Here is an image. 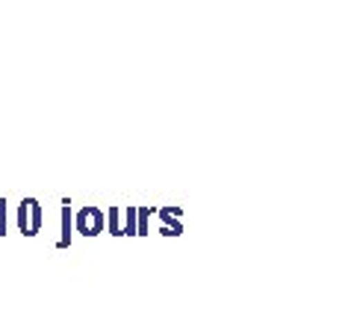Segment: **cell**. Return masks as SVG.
I'll return each mask as SVG.
<instances>
[{"label":"cell","instance_id":"1","mask_svg":"<svg viewBox=\"0 0 354 319\" xmlns=\"http://www.w3.org/2000/svg\"><path fill=\"white\" fill-rule=\"evenodd\" d=\"M74 230L80 237H97L106 230V213L101 207H80L74 213Z\"/></svg>","mask_w":354,"mask_h":319},{"label":"cell","instance_id":"2","mask_svg":"<svg viewBox=\"0 0 354 319\" xmlns=\"http://www.w3.org/2000/svg\"><path fill=\"white\" fill-rule=\"evenodd\" d=\"M18 230L24 237H36L41 230V222H44V213H41V204L36 198H24V201L18 204Z\"/></svg>","mask_w":354,"mask_h":319},{"label":"cell","instance_id":"3","mask_svg":"<svg viewBox=\"0 0 354 319\" xmlns=\"http://www.w3.org/2000/svg\"><path fill=\"white\" fill-rule=\"evenodd\" d=\"M153 216L160 219V234L162 237H180L183 234V210L180 207H157Z\"/></svg>","mask_w":354,"mask_h":319},{"label":"cell","instance_id":"4","mask_svg":"<svg viewBox=\"0 0 354 319\" xmlns=\"http://www.w3.org/2000/svg\"><path fill=\"white\" fill-rule=\"evenodd\" d=\"M71 228H74V222H71V201L68 198H62V234L57 239V248H68L71 246Z\"/></svg>","mask_w":354,"mask_h":319},{"label":"cell","instance_id":"5","mask_svg":"<svg viewBox=\"0 0 354 319\" xmlns=\"http://www.w3.org/2000/svg\"><path fill=\"white\" fill-rule=\"evenodd\" d=\"M157 213V207H136V237L151 234V219Z\"/></svg>","mask_w":354,"mask_h":319},{"label":"cell","instance_id":"6","mask_svg":"<svg viewBox=\"0 0 354 319\" xmlns=\"http://www.w3.org/2000/svg\"><path fill=\"white\" fill-rule=\"evenodd\" d=\"M106 230L113 237H124V210L109 207V210H106Z\"/></svg>","mask_w":354,"mask_h":319},{"label":"cell","instance_id":"7","mask_svg":"<svg viewBox=\"0 0 354 319\" xmlns=\"http://www.w3.org/2000/svg\"><path fill=\"white\" fill-rule=\"evenodd\" d=\"M124 237H136V207H124Z\"/></svg>","mask_w":354,"mask_h":319},{"label":"cell","instance_id":"8","mask_svg":"<svg viewBox=\"0 0 354 319\" xmlns=\"http://www.w3.org/2000/svg\"><path fill=\"white\" fill-rule=\"evenodd\" d=\"M9 234V219H6V201L0 198V237Z\"/></svg>","mask_w":354,"mask_h":319}]
</instances>
